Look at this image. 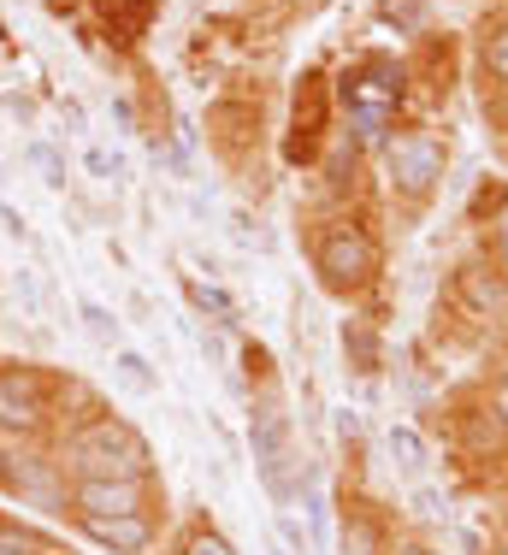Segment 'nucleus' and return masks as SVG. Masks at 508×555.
Here are the masks:
<instances>
[{
	"label": "nucleus",
	"instance_id": "f03ea898",
	"mask_svg": "<svg viewBox=\"0 0 508 555\" xmlns=\"http://www.w3.org/2000/svg\"><path fill=\"white\" fill-rule=\"evenodd\" d=\"M307 260H314L319 289H331V296H343V301H360L384 284V243H379V231L355 214H338V219L319 224L314 243H307Z\"/></svg>",
	"mask_w": 508,
	"mask_h": 555
},
{
	"label": "nucleus",
	"instance_id": "c85d7f7f",
	"mask_svg": "<svg viewBox=\"0 0 508 555\" xmlns=\"http://www.w3.org/2000/svg\"><path fill=\"white\" fill-rule=\"evenodd\" d=\"M485 555H508V532H503V538H497V544H491Z\"/></svg>",
	"mask_w": 508,
	"mask_h": 555
},
{
	"label": "nucleus",
	"instance_id": "9b49d317",
	"mask_svg": "<svg viewBox=\"0 0 508 555\" xmlns=\"http://www.w3.org/2000/svg\"><path fill=\"white\" fill-rule=\"evenodd\" d=\"M338 337H343V361H350V373H355V378H379V366H384L379 320H367V313H350Z\"/></svg>",
	"mask_w": 508,
	"mask_h": 555
},
{
	"label": "nucleus",
	"instance_id": "6e6552de",
	"mask_svg": "<svg viewBox=\"0 0 508 555\" xmlns=\"http://www.w3.org/2000/svg\"><path fill=\"white\" fill-rule=\"evenodd\" d=\"M449 308L467 313V320H503L508 313V272L485 248L449 267Z\"/></svg>",
	"mask_w": 508,
	"mask_h": 555
},
{
	"label": "nucleus",
	"instance_id": "1a4fd4ad",
	"mask_svg": "<svg viewBox=\"0 0 508 555\" xmlns=\"http://www.w3.org/2000/svg\"><path fill=\"white\" fill-rule=\"evenodd\" d=\"M77 538H89L101 555H149L160 544V514H118V520H72Z\"/></svg>",
	"mask_w": 508,
	"mask_h": 555
},
{
	"label": "nucleus",
	"instance_id": "412c9836",
	"mask_svg": "<svg viewBox=\"0 0 508 555\" xmlns=\"http://www.w3.org/2000/svg\"><path fill=\"white\" fill-rule=\"evenodd\" d=\"M272 532H278V544H284L290 555H307V550H314V538H307V526L296 520V514H278Z\"/></svg>",
	"mask_w": 508,
	"mask_h": 555
},
{
	"label": "nucleus",
	"instance_id": "aec40b11",
	"mask_svg": "<svg viewBox=\"0 0 508 555\" xmlns=\"http://www.w3.org/2000/svg\"><path fill=\"white\" fill-rule=\"evenodd\" d=\"M384 18H396V30H426V12H432V0H379Z\"/></svg>",
	"mask_w": 508,
	"mask_h": 555
},
{
	"label": "nucleus",
	"instance_id": "4be33fe9",
	"mask_svg": "<svg viewBox=\"0 0 508 555\" xmlns=\"http://www.w3.org/2000/svg\"><path fill=\"white\" fill-rule=\"evenodd\" d=\"M84 166H89V178H96V183H118V178H125V160L106 154V149H84Z\"/></svg>",
	"mask_w": 508,
	"mask_h": 555
},
{
	"label": "nucleus",
	"instance_id": "4468645a",
	"mask_svg": "<svg viewBox=\"0 0 508 555\" xmlns=\"http://www.w3.org/2000/svg\"><path fill=\"white\" fill-rule=\"evenodd\" d=\"M113 378L125 390H137V396H160V373H154V361L142 349H130V343H118L113 349Z\"/></svg>",
	"mask_w": 508,
	"mask_h": 555
},
{
	"label": "nucleus",
	"instance_id": "b1692460",
	"mask_svg": "<svg viewBox=\"0 0 508 555\" xmlns=\"http://www.w3.org/2000/svg\"><path fill=\"white\" fill-rule=\"evenodd\" d=\"M331 426H338V438L350 443V449H360V438H367V426H360L355 408H338V420H331Z\"/></svg>",
	"mask_w": 508,
	"mask_h": 555
},
{
	"label": "nucleus",
	"instance_id": "f257e3e1",
	"mask_svg": "<svg viewBox=\"0 0 508 555\" xmlns=\"http://www.w3.org/2000/svg\"><path fill=\"white\" fill-rule=\"evenodd\" d=\"M53 461H60L65 479H160L154 467V443L137 420L113 414V408H96V414L60 426V438L48 443Z\"/></svg>",
	"mask_w": 508,
	"mask_h": 555
},
{
	"label": "nucleus",
	"instance_id": "6ab92c4d",
	"mask_svg": "<svg viewBox=\"0 0 508 555\" xmlns=\"http://www.w3.org/2000/svg\"><path fill=\"white\" fill-rule=\"evenodd\" d=\"M172 555H237V544L231 538L219 532V526H207V520H195L190 532L178 538V544H172Z\"/></svg>",
	"mask_w": 508,
	"mask_h": 555
},
{
	"label": "nucleus",
	"instance_id": "dca6fc26",
	"mask_svg": "<svg viewBox=\"0 0 508 555\" xmlns=\"http://www.w3.org/2000/svg\"><path fill=\"white\" fill-rule=\"evenodd\" d=\"M24 160H30L36 171H42V183H48L53 195H65V190H72V166H65L60 142H42V137H36V142H24Z\"/></svg>",
	"mask_w": 508,
	"mask_h": 555
},
{
	"label": "nucleus",
	"instance_id": "393cba45",
	"mask_svg": "<svg viewBox=\"0 0 508 555\" xmlns=\"http://www.w3.org/2000/svg\"><path fill=\"white\" fill-rule=\"evenodd\" d=\"M485 402H491V414H497V426L508 431V366L491 378V396H485Z\"/></svg>",
	"mask_w": 508,
	"mask_h": 555
},
{
	"label": "nucleus",
	"instance_id": "5701e85b",
	"mask_svg": "<svg viewBox=\"0 0 508 555\" xmlns=\"http://www.w3.org/2000/svg\"><path fill=\"white\" fill-rule=\"evenodd\" d=\"M485 255L497 260V267L508 272V214L503 219H491V236H485Z\"/></svg>",
	"mask_w": 508,
	"mask_h": 555
},
{
	"label": "nucleus",
	"instance_id": "c756f323",
	"mask_svg": "<svg viewBox=\"0 0 508 555\" xmlns=\"http://www.w3.org/2000/svg\"><path fill=\"white\" fill-rule=\"evenodd\" d=\"M0 183H7V166H0Z\"/></svg>",
	"mask_w": 508,
	"mask_h": 555
},
{
	"label": "nucleus",
	"instance_id": "9d476101",
	"mask_svg": "<svg viewBox=\"0 0 508 555\" xmlns=\"http://www.w3.org/2000/svg\"><path fill=\"white\" fill-rule=\"evenodd\" d=\"M473 65H479L491 95H508V7L485 12V24L473 36Z\"/></svg>",
	"mask_w": 508,
	"mask_h": 555
},
{
	"label": "nucleus",
	"instance_id": "39448f33",
	"mask_svg": "<svg viewBox=\"0 0 508 555\" xmlns=\"http://www.w3.org/2000/svg\"><path fill=\"white\" fill-rule=\"evenodd\" d=\"M379 178L403 207H426L449 178V137L432 125H403L379 142Z\"/></svg>",
	"mask_w": 508,
	"mask_h": 555
},
{
	"label": "nucleus",
	"instance_id": "0eeeda50",
	"mask_svg": "<svg viewBox=\"0 0 508 555\" xmlns=\"http://www.w3.org/2000/svg\"><path fill=\"white\" fill-rule=\"evenodd\" d=\"M166 485L160 479H77L65 520H118V514H160Z\"/></svg>",
	"mask_w": 508,
	"mask_h": 555
},
{
	"label": "nucleus",
	"instance_id": "7ed1b4c3",
	"mask_svg": "<svg viewBox=\"0 0 508 555\" xmlns=\"http://www.w3.org/2000/svg\"><path fill=\"white\" fill-rule=\"evenodd\" d=\"M249 449H254V473H261L266 496H272L278 508H290V502L302 496V485L314 479V467H307L296 420H290V408H284V385L249 396Z\"/></svg>",
	"mask_w": 508,
	"mask_h": 555
},
{
	"label": "nucleus",
	"instance_id": "f3484780",
	"mask_svg": "<svg viewBox=\"0 0 508 555\" xmlns=\"http://www.w3.org/2000/svg\"><path fill=\"white\" fill-rule=\"evenodd\" d=\"M0 555H60V550H53L48 532H36V526L0 514Z\"/></svg>",
	"mask_w": 508,
	"mask_h": 555
},
{
	"label": "nucleus",
	"instance_id": "423d86ee",
	"mask_svg": "<svg viewBox=\"0 0 508 555\" xmlns=\"http://www.w3.org/2000/svg\"><path fill=\"white\" fill-rule=\"evenodd\" d=\"M408 83H414L408 65H396L384 54H360L355 65H343L338 101H343V113H367V118L396 125V113H403V101H408Z\"/></svg>",
	"mask_w": 508,
	"mask_h": 555
},
{
	"label": "nucleus",
	"instance_id": "a878e982",
	"mask_svg": "<svg viewBox=\"0 0 508 555\" xmlns=\"http://www.w3.org/2000/svg\"><path fill=\"white\" fill-rule=\"evenodd\" d=\"M0 231H7V236H18V243L30 236V224H24V214H18L12 202H0Z\"/></svg>",
	"mask_w": 508,
	"mask_h": 555
},
{
	"label": "nucleus",
	"instance_id": "2eb2a0df",
	"mask_svg": "<svg viewBox=\"0 0 508 555\" xmlns=\"http://www.w3.org/2000/svg\"><path fill=\"white\" fill-rule=\"evenodd\" d=\"M343 555H384V538H379V520L367 514V502H343Z\"/></svg>",
	"mask_w": 508,
	"mask_h": 555
},
{
	"label": "nucleus",
	"instance_id": "ddd939ff",
	"mask_svg": "<svg viewBox=\"0 0 508 555\" xmlns=\"http://www.w3.org/2000/svg\"><path fill=\"white\" fill-rule=\"evenodd\" d=\"M384 443H391L396 467H403L408 479H426V467H432V443H426L420 426H391V431H384Z\"/></svg>",
	"mask_w": 508,
	"mask_h": 555
},
{
	"label": "nucleus",
	"instance_id": "20e7f679",
	"mask_svg": "<svg viewBox=\"0 0 508 555\" xmlns=\"http://www.w3.org/2000/svg\"><path fill=\"white\" fill-rule=\"evenodd\" d=\"M65 378L30 361H0V443H53Z\"/></svg>",
	"mask_w": 508,
	"mask_h": 555
},
{
	"label": "nucleus",
	"instance_id": "cd10ccee",
	"mask_svg": "<svg viewBox=\"0 0 508 555\" xmlns=\"http://www.w3.org/2000/svg\"><path fill=\"white\" fill-rule=\"evenodd\" d=\"M384 555H437L432 544H420V538H414V544H396V550H384Z\"/></svg>",
	"mask_w": 508,
	"mask_h": 555
},
{
	"label": "nucleus",
	"instance_id": "f8f14e48",
	"mask_svg": "<svg viewBox=\"0 0 508 555\" xmlns=\"http://www.w3.org/2000/svg\"><path fill=\"white\" fill-rule=\"evenodd\" d=\"M183 296H190V308L202 313L207 325H219V332H225V325H237V296H231V289H219L213 278H207V284H202V278H183Z\"/></svg>",
	"mask_w": 508,
	"mask_h": 555
},
{
	"label": "nucleus",
	"instance_id": "a211bd4d",
	"mask_svg": "<svg viewBox=\"0 0 508 555\" xmlns=\"http://www.w3.org/2000/svg\"><path fill=\"white\" fill-rule=\"evenodd\" d=\"M77 320H84V332L101 343V349H118V343H125V325H118V313L106 308V301H77Z\"/></svg>",
	"mask_w": 508,
	"mask_h": 555
},
{
	"label": "nucleus",
	"instance_id": "bb28decb",
	"mask_svg": "<svg viewBox=\"0 0 508 555\" xmlns=\"http://www.w3.org/2000/svg\"><path fill=\"white\" fill-rule=\"evenodd\" d=\"M113 113H118V125H125V130H137V107H130V95H118Z\"/></svg>",
	"mask_w": 508,
	"mask_h": 555
}]
</instances>
